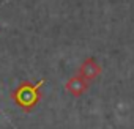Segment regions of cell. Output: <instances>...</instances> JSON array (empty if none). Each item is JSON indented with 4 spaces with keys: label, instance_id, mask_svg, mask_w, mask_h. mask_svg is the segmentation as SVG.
Segmentation results:
<instances>
[{
    "label": "cell",
    "instance_id": "cell-3",
    "mask_svg": "<svg viewBox=\"0 0 134 129\" xmlns=\"http://www.w3.org/2000/svg\"><path fill=\"white\" fill-rule=\"evenodd\" d=\"M88 85H90V82H87L82 76L76 74V76H73V77H70L68 80H66L65 88H66V91H68L70 95L79 98V96H82L88 90Z\"/></svg>",
    "mask_w": 134,
    "mask_h": 129
},
{
    "label": "cell",
    "instance_id": "cell-2",
    "mask_svg": "<svg viewBox=\"0 0 134 129\" xmlns=\"http://www.w3.org/2000/svg\"><path fill=\"white\" fill-rule=\"evenodd\" d=\"M103 68L101 64L96 61V58H85L82 61V64L79 66V76H82L87 82H93L99 74H101Z\"/></svg>",
    "mask_w": 134,
    "mask_h": 129
},
{
    "label": "cell",
    "instance_id": "cell-1",
    "mask_svg": "<svg viewBox=\"0 0 134 129\" xmlns=\"http://www.w3.org/2000/svg\"><path fill=\"white\" fill-rule=\"evenodd\" d=\"M44 79L43 80H38L36 84H32V82H22L14 91H13V99L14 102L25 112H30L32 109H35V105L41 101V87L44 85Z\"/></svg>",
    "mask_w": 134,
    "mask_h": 129
}]
</instances>
